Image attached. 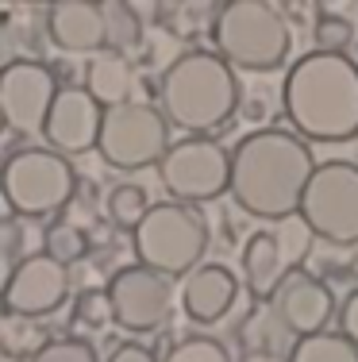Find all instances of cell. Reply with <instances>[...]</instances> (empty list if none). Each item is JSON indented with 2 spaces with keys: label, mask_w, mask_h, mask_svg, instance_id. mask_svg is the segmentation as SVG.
<instances>
[{
  "label": "cell",
  "mask_w": 358,
  "mask_h": 362,
  "mask_svg": "<svg viewBox=\"0 0 358 362\" xmlns=\"http://www.w3.org/2000/svg\"><path fill=\"white\" fill-rule=\"evenodd\" d=\"M316 158L289 132H254L232 151V193L251 216H293L301 212Z\"/></svg>",
  "instance_id": "cell-1"
},
{
  "label": "cell",
  "mask_w": 358,
  "mask_h": 362,
  "mask_svg": "<svg viewBox=\"0 0 358 362\" xmlns=\"http://www.w3.org/2000/svg\"><path fill=\"white\" fill-rule=\"evenodd\" d=\"M285 112L309 139L343 143L358 135V66L343 54L301 58L285 77Z\"/></svg>",
  "instance_id": "cell-2"
},
{
  "label": "cell",
  "mask_w": 358,
  "mask_h": 362,
  "mask_svg": "<svg viewBox=\"0 0 358 362\" xmlns=\"http://www.w3.org/2000/svg\"><path fill=\"white\" fill-rule=\"evenodd\" d=\"M162 105L166 116L185 132H212L239 105V85L227 58L208 50H189L174 58L162 74Z\"/></svg>",
  "instance_id": "cell-3"
},
{
  "label": "cell",
  "mask_w": 358,
  "mask_h": 362,
  "mask_svg": "<svg viewBox=\"0 0 358 362\" xmlns=\"http://www.w3.org/2000/svg\"><path fill=\"white\" fill-rule=\"evenodd\" d=\"M216 42L227 62L243 70H274L289 54V23L274 4L232 0L216 16Z\"/></svg>",
  "instance_id": "cell-4"
},
{
  "label": "cell",
  "mask_w": 358,
  "mask_h": 362,
  "mask_svg": "<svg viewBox=\"0 0 358 362\" xmlns=\"http://www.w3.org/2000/svg\"><path fill=\"white\" fill-rule=\"evenodd\" d=\"M208 247V228L185 204H155L150 216L135 228V251L143 266L158 274H185L201 262Z\"/></svg>",
  "instance_id": "cell-5"
},
{
  "label": "cell",
  "mask_w": 358,
  "mask_h": 362,
  "mask_svg": "<svg viewBox=\"0 0 358 362\" xmlns=\"http://www.w3.org/2000/svg\"><path fill=\"white\" fill-rule=\"evenodd\" d=\"M301 220L328 243H358V166L323 162L309 181Z\"/></svg>",
  "instance_id": "cell-6"
},
{
  "label": "cell",
  "mask_w": 358,
  "mask_h": 362,
  "mask_svg": "<svg viewBox=\"0 0 358 362\" xmlns=\"http://www.w3.org/2000/svg\"><path fill=\"white\" fill-rule=\"evenodd\" d=\"M73 170L54 151H16L4 170V197L23 216H47L70 204Z\"/></svg>",
  "instance_id": "cell-7"
},
{
  "label": "cell",
  "mask_w": 358,
  "mask_h": 362,
  "mask_svg": "<svg viewBox=\"0 0 358 362\" xmlns=\"http://www.w3.org/2000/svg\"><path fill=\"white\" fill-rule=\"evenodd\" d=\"M169 132L166 116L150 105H127L105 108V127H100V146L108 166L116 170H143L150 162H162L169 154Z\"/></svg>",
  "instance_id": "cell-8"
},
{
  "label": "cell",
  "mask_w": 358,
  "mask_h": 362,
  "mask_svg": "<svg viewBox=\"0 0 358 362\" xmlns=\"http://www.w3.org/2000/svg\"><path fill=\"white\" fill-rule=\"evenodd\" d=\"M162 185L181 201H208L232 189V158L212 139H185L162 158Z\"/></svg>",
  "instance_id": "cell-9"
},
{
  "label": "cell",
  "mask_w": 358,
  "mask_h": 362,
  "mask_svg": "<svg viewBox=\"0 0 358 362\" xmlns=\"http://www.w3.org/2000/svg\"><path fill=\"white\" fill-rule=\"evenodd\" d=\"M58 85L54 74L39 62H12L0 77V112H4V124L20 135H35L47 132L50 108L58 100Z\"/></svg>",
  "instance_id": "cell-10"
},
{
  "label": "cell",
  "mask_w": 358,
  "mask_h": 362,
  "mask_svg": "<svg viewBox=\"0 0 358 362\" xmlns=\"http://www.w3.org/2000/svg\"><path fill=\"white\" fill-rule=\"evenodd\" d=\"M108 297H112L116 324L131 327V332H150L169 316L174 286L166 281V274L150 270V266H127V270L112 274Z\"/></svg>",
  "instance_id": "cell-11"
},
{
  "label": "cell",
  "mask_w": 358,
  "mask_h": 362,
  "mask_svg": "<svg viewBox=\"0 0 358 362\" xmlns=\"http://www.w3.org/2000/svg\"><path fill=\"white\" fill-rule=\"evenodd\" d=\"M70 293V274L62 262H54L50 255H31L20 266L8 270V286H4V305L16 316H47Z\"/></svg>",
  "instance_id": "cell-12"
},
{
  "label": "cell",
  "mask_w": 358,
  "mask_h": 362,
  "mask_svg": "<svg viewBox=\"0 0 358 362\" xmlns=\"http://www.w3.org/2000/svg\"><path fill=\"white\" fill-rule=\"evenodd\" d=\"M100 127H105V105H97L89 89H62L42 135L54 151L81 154L89 146H100Z\"/></svg>",
  "instance_id": "cell-13"
},
{
  "label": "cell",
  "mask_w": 358,
  "mask_h": 362,
  "mask_svg": "<svg viewBox=\"0 0 358 362\" xmlns=\"http://www.w3.org/2000/svg\"><path fill=\"white\" fill-rule=\"evenodd\" d=\"M274 313L281 316V324H285L289 332H297L301 339L323 335V324L331 320V293L323 281L312 278V274L293 270L281 281V289L274 297Z\"/></svg>",
  "instance_id": "cell-14"
},
{
  "label": "cell",
  "mask_w": 358,
  "mask_h": 362,
  "mask_svg": "<svg viewBox=\"0 0 358 362\" xmlns=\"http://www.w3.org/2000/svg\"><path fill=\"white\" fill-rule=\"evenodd\" d=\"M50 39L62 50L85 54V50H97L108 42L105 31V8L89 4V0H62V4H50Z\"/></svg>",
  "instance_id": "cell-15"
},
{
  "label": "cell",
  "mask_w": 358,
  "mask_h": 362,
  "mask_svg": "<svg viewBox=\"0 0 358 362\" xmlns=\"http://www.w3.org/2000/svg\"><path fill=\"white\" fill-rule=\"evenodd\" d=\"M235 278L232 270L224 266H201L185 278V289H181V305H185V316L197 324H216L227 308L235 305Z\"/></svg>",
  "instance_id": "cell-16"
},
{
  "label": "cell",
  "mask_w": 358,
  "mask_h": 362,
  "mask_svg": "<svg viewBox=\"0 0 358 362\" xmlns=\"http://www.w3.org/2000/svg\"><path fill=\"white\" fill-rule=\"evenodd\" d=\"M285 266H289V255H285V247H281V239L266 235V231L246 239L243 270H246V286H251L254 297H278L281 281L289 278Z\"/></svg>",
  "instance_id": "cell-17"
},
{
  "label": "cell",
  "mask_w": 358,
  "mask_h": 362,
  "mask_svg": "<svg viewBox=\"0 0 358 362\" xmlns=\"http://www.w3.org/2000/svg\"><path fill=\"white\" fill-rule=\"evenodd\" d=\"M85 89H89L93 97H97V105H105V108L127 105V93H131V66H127V58L116 54V50L97 54L85 66Z\"/></svg>",
  "instance_id": "cell-18"
},
{
  "label": "cell",
  "mask_w": 358,
  "mask_h": 362,
  "mask_svg": "<svg viewBox=\"0 0 358 362\" xmlns=\"http://www.w3.org/2000/svg\"><path fill=\"white\" fill-rule=\"evenodd\" d=\"M105 8V31H108V47L116 50V54H131V50H139L143 42V23H139V12H135V4H119V0H108Z\"/></svg>",
  "instance_id": "cell-19"
},
{
  "label": "cell",
  "mask_w": 358,
  "mask_h": 362,
  "mask_svg": "<svg viewBox=\"0 0 358 362\" xmlns=\"http://www.w3.org/2000/svg\"><path fill=\"white\" fill-rule=\"evenodd\" d=\"M0 347H4L12 358H20V355H39V351L47 347V335H42V327H39L35 320L8 313L4 320H0Z\"/></svg>",
  "instance_id": "cell-20"
},
{
  "label": "cell",
  "mask_w": 358,
  "mask_h": 362,
  "mask_svg": "<svg viewBox=\"0 0 358 362\" xmlns=\"http://www.w3.org/2000/svg\"><path fill=\"white\" fill-rule=\"evenodd\" d=\"M293 362H358V347L347 335H309L297 343Z\"/></svg>",
  "instance_id": "cell-21"
},
{
  "label": "cell",
  "mask_w": 358,
  "mask_h": 362,
  "mask_svg": "<svg viewBox=\"0 0 358 362\" xmlns=\"http://www.w3.org/2000/svg\"><path fill=\"white\" fill-rule=\"evenodd\" d=\"M108 216H112V223H119V228L135 231L143 220L150 216L147 193H143L139 185H116L112 193H108Z\"/></svg>",
  "instance_id": "cell-22"
},
{
  "label": "cell",
  "mask_w": 358,
  "mask_h": 362,
  "mask_svg": "<svg viewBox=\"0 0 358 362\" xmlns=\"http://www.w3.org/2000/svg\"><path fill=\"white\" fill-rule=\"evenodd\" d=\"M42 247H47V255L54 258V262L70 266V262H78V258L85 255L89 239H85V231L78 228V223H54V228L42 235Z\"/></svg>",
  "instance_id": "cell-23"
},
{
  "label": "cell",
  "mask_w": 358,
  "mask_h": 362,
  "mask_svg": "<svg viewBox=\"0 0 358 362\" xmlns=\"http://www.w3.org/2000/svg\"><path fill=\"white\" fill-rule=\"evenodd\" d=\"M166 362H232L216 339H185L169 351Z\"/></svg>",
  "instance_id": "cell-24"
},
{
  "label": "cell",
  "mask_w": 358,
  "mask_h": 362,
  "mask_svg": "<svg viewBox=\"0 0 358 362\" xmlns=\"http://www.w3.org/2000/svg\"><path fill=\"white\" fill-rule=\"evenodd\" d=\"M78 320L89 324V327H100V324L116 320L108 289H89V293H81V300H78Z\"/></svg>",
  "instance_id": "cell-25"
},
{
  "label": "cell",
  "mask_w": 358,
  "mask_h": 362,
  "mask_svg": "<svg viewBox=\"0 0 358 362\" xmlns=\"http://www.w3.org/2000/svg\"><path fill=\"white\" fill-rule=\"evenodd\" d=\"M35 362H97V351L81 339H62V343H47L35 355Z\"/></svg>",
  "instance_id": "cell-26"
},
{
  "label": "cell",
  "mask_w": 358,
  "mask_h": 362,
  "mask_svg": "<svg viewBox=\"0 0 358 362\" xmlns=\"http://www.w3.org/2000/svg\"><path fill=\"white\" fill-rule=\"evenodd\" d=\"M316 39H320V47L328 50V54H339L343 42L351 39V28H347L335 12H323V20L316 23Z\"/></svg>",
  "instance_id": "cell-27"
},
{
  "label": "cell",
  "mask_w": 358,
  "mask_h": 362,
  "mask_svg": "<svg viewBox=\"0 0 358 362\" xmlns=\"http://www.w3.org/2000/svg\"><path fill=\"white\" fill-rule=\"evenodd\" d=\"M343 335H347V339H351L354 347H358V293H354V297L343 305Z\"/></svg>",
  "instance_id": "cell-28"
},
{
  "label": "cell",
  "mask_w": 358,
  "mask_h": 362,
  "mask_svg": "<svg viewBox=\"0 0 358 362\" xmlns=\"http://www.w3.org/2000/svg\"><path fill=\"white\" fill-rule=\"evenodd\" d=\"M108 362H155L147 347H135V343H124V347H116V355Z\"/></svg>",
  "instance_id": "cell-29"
},
{
  "label": "cell",
  "mask_w": 358,
  "mask_h": 362,
  "mask_svg": "<svg viewBox=\"0 0 358 362\" xmlns=\"http://www.w3.org/2000/svg\"><path fill=\"white\" fill-rule=\"evenodd\" d=\"M243 362H281L278 355H270V351H254V355H246Z\"/></svg>",
  "instance_id": "cell-30"
}]
</instances>
